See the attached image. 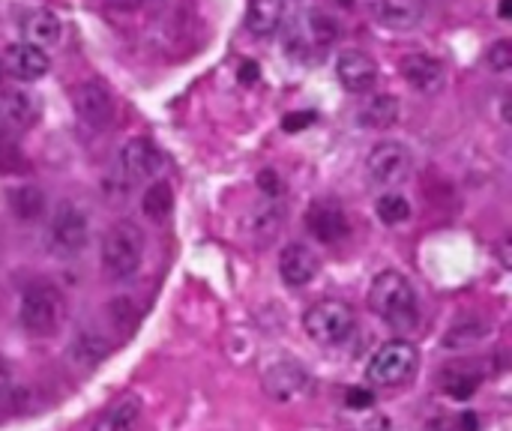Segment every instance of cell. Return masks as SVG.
Returning a JSON list of instances; mask_svg holds the SVG:
<instances>
[{
    "label": "cell",
    "instance_id": "6",
    "mask_svg": "<svg viewBox=\"0 0 512 431\" xmlns=\"http://www.w3.org/2000/svg\"><path fill=\"white\" fill-rule=\"evenodd\" d=\"M90 240V216L78 201H60L48 222V249L60 258H75Z\"/></svg>",
    "mask_w": 512,
    "mask_h": 431
},
{
    "label": "cell",
    "instance_id": "38",
    "mask_svg": "<svg viewBox=\"0 0 512 431\" xmlns=\"http://www.w3.org/2000/svg\"><path fill=\"white\" fill-rule=\"evenodd\" d=\"M423 431H456V423H453V420H447V417H435V420H429V423H426V429Z\"/></svg>",
    "mask_w": 512,
    "mask_h": 431
},
{
    "label": "cell",
    "instance_id": "33",
    "mask_svg": "<svg viewBox=\"0 0 512 431\" xmlns=\"http://www.w3.org/2000/svg\"><path fill=\"white\" fill-rule=\"evenodd\" d=\"M375 405V396H372V390H348V396H345V408L348 411H369Z\"/></svg>",
    "mask_w": 512,
    "mask_h": 431
},
{
    "label": "cell",
    "instance_id": "35",
    "mask_svg": "<svg viewBox=\"0 0 512 431\" xmlns=\"http://www.w3.org/2000/svg\"><path fill=\"white\" fill-rule=\"evenodd\" d=\"M126 312H132V303H129V300H114V303H111V318H114L123 330L129 327V318H132V315H126Z\"/></svg>",
    "mask_w": 512,
    "mask_h": 431
},
{
    "label": "cell",
    "instance_id": "10",
    "mask_svg": "<svg viewBox=\"0 0 512 431\" xmlns=\"http://www.w3.org/2000/svg\"><path fill=\"white\" fill-rule=\"evenodd\" d=\"M264 390L276 402H300L312 393V375L291 360H282L264 372Z\"/></svg>",
    "mask_w": 512,
    "mask_h": 431
},
{
    "label": "cell",
    "instance_id": "41",
    "mask_svg": "<svg viewBox=\"0 0 512 431\" xmlns=\"http://www.w3.org/2000/svg\"><path fill=\"white\" fill-rule=\"evenodd\" d=\"M339 3H342V6H351V3H354V0H339Z\"/></svg>",
    "mask_w": 512,
    "mask_h": 431
},
{
    "label": "cell",
    "instance_id": "19",
    "mask_svg": "<svg viewBox=\"0 0 512 431\" xmlns=\"http://www.w3.org/2000/svg\"><path fill=\"white\" fill-rule=\"evenodd\" d=\"M21 33H24V42L36 48H51L63 36V21L51 9H33L21 18Z\"/></svg>",
    "mask_w": 512,
    "mask_h": 431
},
{
    "label": "cell",
    "instance_id": "26",
    "mask_svg": "<svg viewBox=\"0 0 512 431\" xmlns=\"http://www.w3.org/2000/svg\"><path fill=\"white\" fill-rule=\"evenodd\" d=\"M141 210L150 222H168V216L174 213V192H171V183L165 180H156L147 186L144 198H141Z\"/></svg>",
    "mask_w": 512,
    "mask_h": 431
},
{
    "label": "cell",
    "instance_id": "34",
    "mask_svg": "<svg viewBox=\"0 0 512 431\" xmlns=\"http://www.w3.org/2000/svg\"><path fill=\"white\" fill-rule=\"evenodd\" d=\"M315 111H300V114H288L285 120H282V129L285 132H300V129H309L312 123H315Z\"/></svg>",
    "mask_w": 512,
    "mask_h": 431
},
{
    "label": "cell",
    "instance_id": "8",
    "mask_svg": "<svg viewBox=\"0 0 512 431\" xmlns=\"http://www.w3.org/2000/svg\"><path fill=\"white\" fill-rule=\"evenodd\" d=\"M411 150L399 141H381L369 159H366V174L375 186L381 189H396L411 177Z\"/></svg>",
    "mask_w": 512,
    "mask_h": 431
},
{
    "label": "cell",
    "instance_id": "5",
    "mask_svg": "<svg viewBox=\"0 0 512 431\" xmlns=\"http://www.w3.org/2000/svg\"><path fill=\"white\" fill-rule=\"evenodd\" d=\"M417 369H420L417 348L405 339H393L372 354L366 378L375 387H402L417 375Z\"/></svg>",
    "mask_w": 512,
    "mask_h": 431
},
{
    "label": "cell",
    "instance_id": "3",
    "mask_svg": "<svg viewBox=\"0 0 512 431\" xmlns=\"http://www.w3.org/2000/svg\"><path fill=\"white\" fill-rule=\"evenodd\" d=\"M18 318L27 336L33 339H51L66 324V297L51 282H33L21 294Z\"/></svg>",
    "mask_w": 512,
    "mask_h": 431
},
{
    "label": "cell",
    "instance_id": "39",
    "mask_svg": "<svg viewBox=\"0 0 512 431\" xmlns=\"http://www.w3.org/2000/svg\"><path fill=\"white\" fill-rule=\"evenodd\" d=\"M459 429H462V431H480V423H477V417H474V414H465V417L459 420Z\"/></svg>",
    "mask_w": 512,
    "mask_h": 431
},
{
    "label": "cell",
    "instance_id": "21",
    "mask_svg": "<svg viewBox=\"0 0 512 431\" xmlns=\"http://www.w3.org/2000/svg\"><path fill=\"white\" fill-rule=\"evenodd\" d=\"M138 420H141V402L135 396H123L96 417L90 431H135Z\"/></svg>",
    "mask_w": 512,
    "mask_h": 431
},
{
    "label": "cell",
    "instance_id": "18",
    "mask_svg": "<svg viewBox=\"0 0 512 431\" xmlns=\"http://www.w3.org/2000/svg\"><path fill=\"white\" fill-rule=\"evenodd\" d=\"M285 228V207L279 201H264L258 204L249 219H246V237L255 246H267L270 240H276Z\"/></svg>",
    "mask_w": 512,
    "mask_h": 431
},
{
    "label": "cell",
    "instance_id": "40",
    "mask_svg": "<svg viewBox=\"0 0 512 431\" xmlns=\"http://www.w3.org/2000/svg\"><path fill=\"white\" fill-rule=\"evenodd\" d=\"M507 15H510V0L501 3V18H507Z\"/></svg>",
    "mask_w": 512,
    "mask_h": 431
},
{
    "label": "cell",
    "instance_id": "7",
    "mask_svg": "<svg viewBox=\"0 0 512 431\" xmlns=\"http://www.w3.org/2000/svg\"><path fill=\"white\" fill-rule=\"evenodd\" d=\"M72 105H75V114L84 126L96 129V132H105L111 123H114V114H117V105H114V93L105 81L99 78H87L75 87V96H72Z\"/></svg>",
    "mask_w": 512,
    "mask_h": 431
},
{
    "label": "cell",
    "instance_id": "27",
    "mask_svg": "<svg viewBox=\"0 0 512 431\" xmlns=\"http://www.w3.org/2000/svg\"><path fill=\"white\" fill-rule=\"evenodd\" d=\"M306 33H309V42H312L315 48H327V45H333V42L339 39V24H336V18H330L327 12L312 9V12L306 15Z\"/></svg>",
    "mask_w": 512,
    "mask_h": 431
},
{
    "label": "cell",
    "instance_id": "30",
    "mask_svg": "<svg viewBox=\"0 0 512 431\" xmlns=\"http://www.w3.org/2000/svg\"><path fill=\"white\" fill-rule=\"evenodd\" d=\"M486 63L495 75H507L512 69V42L510 39H498L489 54H486Z\"/></svg>",
    "mask_w": 512,
    "mask_h": 431
},
{
    "label": "cell",
    "instance_id": "24",
    "mask_svg": "<svg viewBox=\"0 0 512 431\" xmlns=\"http://www.w3.org/2000/svg\"><path fill=\"white\" fill-rule=\"evenodd\" d=\"M6 204H9V210H12V216L18 222H36L45 213V195L36 186H18V189H12L9 198H6Z\"/></svg>",
    "mask_w": 512,
    "mask_h": 431
},
{
    "label": "cell",
    "instance_id": "13",
    "mask_svg": "<svg viewBox=\"0 0 512 431\" xmlns=\"http://www.w3.org/2000/svg\"><path fill=\"white\" fill-rule=\"evenodd\" d=\"M0 69H6L15 81L33 84V81L48 75L51 60H48V54L42 48H36L30 42H12L3 51V66Z\"/></svg>",
    "mask_w": 512,
    "mask_h": 431
},
{
    "label": "cell",
    "instance_id": "31",
    "mask_svg": "<svg viewBox=\"0 0 512 431\" xmlns=\"http://www.w3.org/2000/svg\"><path fill=\"white\" fill-rule=\"evenodd\" d=\"M18 162H21L18 150L12 147L9 135L0 129V171H15V165H18Z\"/></svg>",
    "mask_w": 512,
    "mask_h": 431
},
{
    "label": "cell",
    "instance_id": "37",
    "mask_svg": "<svg viewBox=\"0 0 512 431\" xmlns=\"http://www.w3.org/2000/svg\"><path fill=\"white\" fill-rule=\"evenodd\" d=\"M9 387H12V369H9V363L0 357V399L9 393Z\"/></svg>",
    "mask_w": 512,
    "mask_h": 431
},
{
    "label": "cell",
    "instance_id": "36",
    "mask_svg": "<svg viewBox=\"0 0 512 431\" xmlns=\"http://www.w3.org/2000/svg\"><path fill=\"white\" fill-rule=\"evenodd\" d=\"M258 78H261V72H258V63H255V60L240 63V81H243V84H255Z\"/></svg>",
    "mask_w": 512,
    "mask_h": 431
},
{
    "label": "cell",
    "instance_id": "25",
    "mask_svg": "<svg viewBox=\"0 0 512 431\" xmlns=\"http://www.w3.org/2000/svg\"><path fill=\"white\" fill-rule=\"evenodd\" d=\"M486 336H489V324H486V321H480V318H465V321H459V324H453V327L447 330V336H444L441 345H444L447 351H465V348L480 345Z\"/></svg>",
    "mask_w": 512,
    "mask_h": 431
},
{
    "label": "cell",
    "instance_id": "32",
    "mask_svg": "<svg viewBox=\"0 0 512 431\" xmlns=\"http://www.w3.org/2000/svg\"><path fill=\"white\" fill-rule=\"evenodd\" d=\"M258 186H261V192H264L270 201H276L279 192H282V180H279V174H276L273 168H264V171L258 174Z\"/></svg>",
    "mask_w": 512,
    "mask_h": 431
},
{
    "label": "cell",
    "instance_id": "4",
    "mask_svg": "<svg viewBox=\"0 0 512 431\" xmlns=\"http://www.w3.org/2000/svg\"><path fill=\"white\" fill-rule=\"evenodd\" d=\"M303 330L321 348H342L357 333V315L342 300H321L306 312Z\"/></svg>",
    "mask_w": 512,
    "mask_h": 431
},
{
    "label": "cell",
    "instance_id": "28",
    "mask_svg": "<svg viewBox=\"0 0 512 431\" xmlns=\"http://www.w3.org/2000/svg\"><path fill=\"white\" fill-rule=\"evenodd\" d=\"M375 216H378L384 225L396 228V225H405V222L411 219V204H408V198L399 195V192H384V195L378 198V204H375Z\"/></svg>",
    "mask_w": 512,
    "mask_h": 431
},
{
    "label": "cell",
    "instance_id": "1",
    "mask_svg": "<svg viewBox=\"0 0 512 431\" xmlns=\"http://www.w3.org/2000/svg\"><path fill=\"white\" fill-rule=\"evenodd\" d=\"M369 309L393 333H414L420 327V300H417V291L396 270H384V273L375 276V282L369 288Z\"/></svg>",
    "mask_w": 512,
    "mask_h": 431
},
{
    "label": "cell",
    "instance_id": "22",
    "mask_svg": "<svg viewBox=\"0 0 512 431\" xmlns=\"http://www.w3.org/2000/svg\"><path fill=\"white\" fill-rule=\"evenodd\" d=\"M285 21V0H249L246 27L255 36H273Z\"/></svg>",
    "mask_w": 512,
    "mask_h": 431
},
{
    "label": "cell",
    "instance_id": "15",
    "mask_svg": "<svg viewBox=\"0 0 512 431\" xmlns=\"http://www.w3.org/2000/svg\"><path fill=\"white\" fill-rule=\"evenodd\" d=\"M336 75L348 93H369L378 81V63L363 51H345L336 63Z\"/></svg>",
    "mask_w": 512,
    "mask_h": 431
},
{
    "label": "cell",
    "instance_id": "20",
    "mask_svg": "<svg viewBox=\"0 0 512 431\" xmlns=\"http://www.w3.org/2000/svg\"><path fill=\"white\" fill-rule=\"evenodd\" d=\"M396 120H399V99L390 96V93L372 96L357 111V126L360 129H390Z\"/></svg>",
    "mask_w": 512,
    "mask_h": 431
},
{
    "label": "cell",
    "instance_id": "2",
    "mask_svg": "<svg viewBox=\"0 0 512 431\" xmlns=\"http://www.w3.org/2000/svg\"><path fill=\"white\" fill-rule=\"evenodd\" d=\"M144 249H147V237L144 231L129 222V219H120L117 225L108 228L105 240H102V273L111 279V282H129L138 276L141 264H144Z\"/></svg>",
    "mask_w": 512,
    "mask_h": 431
},
{
    "label": "cell",
    "instance_id": "17",
    "mask_svg": "<svg viewBox=\"0 0 512 431\" xmlns=\"http://www.w3.org/2000/svg\"><path fill=\"white\" fill-rule=\"evenodd\" d=\"M318 273V258L309 246L303 243H291L282 249L279 255V276L288 288H303L315 279Z\"/></svg>",
    "mask_w": 512,
    "mask_h": 431
},
{
    "label": "cell",
    "instance_id": "9",
    "mask_svg": "<svg viewBox=\"0 0 512 431\" xmlns=\"http://www.w3.org/2000/svg\"><path fill=\"white\" fill-rule=\"evenodd\" d=\"M162 168H165V156L150 138H129L120 147V171L129 183L153 180Z\"/></svg>",
    "mask_w": 512,
    "mask_h": 431
},
{
    "label": "cell",
    "instance_id": "29",
    "mask_svg": "<svg viewBox=\"0 0 512 431\" xmlns=\"http://www.w3.org/2000/svg\"><path fill=\"white\" fill-rule=\"evenodd\" d=\"M477 384H480V375L465 372V369H450V372L444 375V381H441L444 393H447V396H453V399H459V402L471 399V396H474V390H477Z\"/></svg>",
    "mask_w": 512,
    "mask_h": 431
},
{
    "label": "cell",
    "instance_id": "14",
    "mask_svg": "<svg viewBox=\"0 0 512 431\" xmlns=\"http://www.w3.org/2000/svg\"><path fill=\"white\" fill-rule=\"evenodd\" d=\"M39 120V102L27 90L0 93V129L3 132H27Z\"/></svg>",
    "mask_w": 512,
    "mask_h": 431
},
{
    "label": "cell",
    "instance_id": "11",
    "mask_svg": "<svg viewBox=\"0 0 512 431\" xmlns=\"http://www.w3.org/2000/svg\"><path fill=\"white\" fill-rule=\"evenodd\" d=\"M399 72H402L405 84H408L411 90L423 93V96L441 93V87H444V81H447L444 63H441L438 57H432V54H423V51L405 54V57L399 60Z\"/></svg>",
    "mask_w": 512,
    "mask_h": 431
},
{
    "label": "cell",
    "instance_id": "23",
    "mask_svg": "<svg viewBox=\"0 0 512 431\" xmlns=\"http://www.w3.org/2000/svg\"><path fill=\"white\" fill-rule=\"evenodd\" d=\"M108 354H111V345L99 333H81L69 345V360L81 369H96Z\"/></svg>",
    "mask_w": 512,
    "mask_h": 431
},
{
    "label": "cell",
    "instance_id": "16",
    "mask_svg": "<svg viewBox=\"0 0 512 431\" xmlns=\"http://www.w3.org/2000/svg\"><path fill=\"white\" fill-rule=\"evenodd\" d=\"M369 9L387 30H414L426 15V0H369Z\"/></svg>",
    "mask_w": 512,
    "mask_h": 431
},
{
    "label": "cell",
    "instance_id": "12",
    "mask_svg": "<svg viewBox=\"0 0 512 431\" xmlns=\"http://www.w3.org/2000/svg\"><path fill=\"white\" fill-rule=\"evenodd\" d=\"M306 228L315 240H321L324 246H333L339 240H345L348 234V213L339 201H315L309 210H306Z\"/></svg>",
    "mask_w": 512,
    "mask_h": 431
},
{
    "label": "cell",
    "instance_id": "42",
    "mask_svg": "<svg viewBox=\"0 0 512 431\" xmlns=\"http://www.w3.org/2000/svg\"><path fill=\"white\" fill-rule=\"evenodd\" d=\"M0 78H3V69H0Z\"/></svg>",
    "mask_w": 512,
    "mask_h": 431
}]
</instances>
